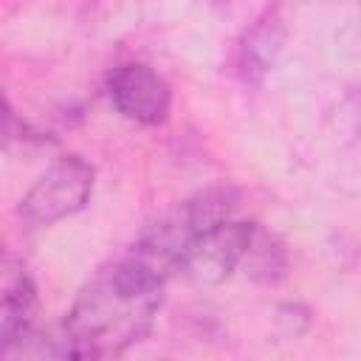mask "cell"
Wrapping results in <instances>:
<instances>
[{"label":"cell","instance_id":"6","mask_svg":"<svg viewBox=\"0 0 361 361\" xmlns=\"http://www.w3.org/2000/svg\"><path fill=\"white\" fill-rule=\"evenodd\" d=\"M37 310V285L23 262L6 257L3 265V299H0V336L8 341L20 330L31 327Z\"/></svg>","mask_w":361,"mask_h":361},{"label":"cell","instance_id":"4","mask_svg":"<svg viewBox=\"0 0 361 361\" xmlns=\"http://www.w3.org/2000/svg\"><path fill=\"white\" fill-rule=\"evenodd\" d=\"M113 107L135 124H164L172 110L169 82L144 62H124L107 79Z\"/></svg>","mask_w":361,"mask_h":361},{"label":"cell","instance_id":"2","mask_svg":"<svg viewBox=\"0 0 361 361\" xmlns=\"http://www.w3.org/2000/svg\"><path fill=\"white\" fill-rule=\"evenodd\" d=\"M93 166L82 155L56 158L23 195L17 217L23 228H48L76 212H82L93 195Z\"/></svg>","mask_w":361,"mask_h":361},{"label":"cell","instance_id":"7","mask_svg":"<svg viewBox=\"0 0 361 361\" xmlns=\"http://www.w3.org/2000/svg\"><path fill=\"white\" fill-rule=\"evenodd\" d=\"M285 268H288L285 245L274 234H268L265 228L257 226V234L251 240V248H248L240 271H245L257 282H276L285 276Z\"/></svg>","mask_w":361,"mask_h":361},{"label":"cell","instance_id":"8","mask_svg":"<svg viewBox=\"0 0 361 361\" xmlns=\"http://www.w3.org/2000/svg\"><path fill=\"white\" fill-rule=\"evenodd\" d=\"M3 361H68L65 338H54L31 324L3 341Z\"/></svg>","mask_w":361,"mask_h":361},{"label":"cell","instance_id":"3","mask_svg":"<svg viewBox=\"0 0 361 361\" xmlns=\"http://www.w3.org/2000/svg\"><path fill=\"white\" fill-rule=\"evenodd\" d=\"M254 234H257V223L223 220L192 240L180 271L195 282L217 285L243 268Z\"/></svg>","mask_w":361,"mask_h":361},{"label":"cell","instance_id":"5","mask_svg":"<svg viewBox=\"0 0 361 361\" xmlns=\"http://www.w3.org/2000/svg\"><path fill=\"white\" fill-rule=\"evenodd\" d=\"M285 45V23L276 8L259 14L240 37L237 45V73L248 85H259L268 71L276 65Z\"/></svg>","mask_w":361,"mask_h":361},{"label":"cell","instance_id":"9","mask_svg":"<svg viewBox=\"0 0 361 361\" xmlns=\"http://www.w3.org/2000/svg\"><path fill=\"white\" fill-rule=\"evenodd\" d=\"M276 322H279V327H282L288 336H299L302 330L296 327V322H299L302 327H307V324H310V316H307V310H305L302 305L285 302V305L276 307Z\"/></svg>","mask_w":361,"mask_h":361},{"label":"cell","instance_id":"1","mask_svg":"<svg viewBox=\"0 0 361 361\" xmlns=\"http://www.w3.org/2000/svg\"><path fill=\"white\" fill-rule=\"evenodd\" d=\"M164 288L166 279L130 251L102 265L65 316L68 361H121L149 333Z\"/></svg>","mask_w":361,"mask_h":361}]
</instances>
